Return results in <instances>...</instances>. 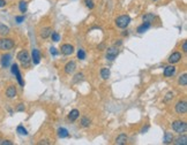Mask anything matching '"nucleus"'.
Wrapping results in <instances>:
<instances>
[{"instance_id": "12", "label": "nucleus", "mask_w": 187, "mask_h": 145, "mask_svg": "<svg viewBox=\"0 0 187 145\" xmlns=\"http://www.w3.org/2000/svg\"><path fill=\"white\" fill-rule=\"evenodd\" d=\"M75 68H76V63L74 61H69L65 66V72L66 74H73L74 72V70H75Z\"/></svg>"}, {"instance_id": "40", "label": "nucleus", "mask_w": 187, "mask_h": 145, "mask_svg": "<svg viewBox=\"0 0 187 145\" xmlns=\"http://www.w3.org/2000/svg\"><path fill=\"white\" fill-rule=\"evenodd\" d=\"M5 6H6L5 0H0V8H1V7H5Z\"/></svg>"}, {"instance_id": "20", "label": "nucleus", "mask_w": 187, "mask_h": 145, "mask_svg": "<svg viewBox=\"0 0 187 145\" xmlns=\"http://www.w3.org/2000/svg\"><path fill=\"white\" fill-rule=\"evenodd\" d=\"M172 142H173L172 133H165V135H164V144H171Z\"/></svg>"}, {"instance_id": "8", "label": "nucleus", "mask_w": 187, "mask_h": 145, "mask_svg": "<svg viewBox=\"0 0 187 145\" xmlns=\"http://www.w3.org/2000/svg\"><path fill=\"white\" fill-rule=\"evenodd\" d=\"M31 59H32V62L35 65H38L41 62V52L37 48H34L32 50V54H31Z\"/></svg>"}, {"instance_id": "18", "label": "nucleus", "mask_w": 187, "mask_h": 145, "mask_svg": "<svg viewBox=\"0 0 187 145\" xmlns=\"http://www.w3.org/2000/svg\"><path fill=\"white\" fill-rule=\"evenodd\" d=\"M174 144H176V145H186V144H187V137H186V135L179 136V137H178V138L176 140V142H174Z\"/></svg>"}, {"instance_id": "2", "label": "nucleus", "mask_w": 187, "mask_h": 145, "mask_svg": "<svg viewBox=\"0 0 187 145\" xmlns=\"http://www.w3.org/2000/svg\"><path fill=\"white\" fill-rule=\"evenodd\" d=\"M130 23V17L128 15H121V16H119V17H117V20H116L117 27H118V28H121V29L127 28Z\"/></svg>"}, {"instance_id": "16", "label": "nucleus", "mask_w": 187, "mask_h": 145, "mask_svg": "<svg viewBox=\"0 0 187 145\" xmlns=\"http://www.w3.org/2000/svg\"><path fill=\"white\" fill-rule=\"evenodd\" d=\"M79 116H80V112H79L78 109H73V111H71L69 114H68V119H69V121H75Z\"/></svg>"}, {"instance_id": "5", "label": "nucleus", "mask_w": 187, "mask_h": 145, "mask_svg": "<svg viewBox=\"0 0 187 145\" xmlns=\"http://www.w3.org/2000/svg\"><path fill=\"white\" fill-rule=\"evenodd\" d=\"M12 72L16 76V80H17V82H19V84H20L21 87H23L24 85V82H23V80H22V76H21V72L20 70H19V67H17V65L16 63H13L12 65Z\"/></svg>"}, {"instance_id": "4", "label": "nucleus", "mask_w": 187, "mask_h": 145, "mask_svg": "<svg viewBox=\"0 0 187 145\" xmlns=\"http://www.w3.org/2000/svg\"><path fill=\"white\" fill-rule=\"evenodd\" d=\"M14 47V41L10 38H1L0 39V50L7 51Z\"/></svg>"}, {"instance_id": "34", "label": "nucleus", "mask_w": 187, "mask_h": 145, "mask_svg": "<svg viewBox=\"0 0 187 145\" xmlns=\"http://www.w3.org/2000/svg\"><path fill=\"white\" fill-rule=\"evenodd\" d=\"M171 98H173V93H171V92H169L167 94H166V97L164 98V101H167L169 99H171Z\"/></svg>"}, {"instance_id": "36", "label": "nucleus", "mask_w": 187, "mask_h": 145, "mask_svg": "<svg viewBox=\"0 0 187 145\" xmlns=\"http://www.w3.org/2000/svg\"><path fill=\"white\" fill-rule=\"evenodd\" d=\"M17 112H21V111H24V105L23 104H19V106H17V108H16Z\"/></svg>"}, {"instance_id": "23", "label": "nucleus", "mask_w": 187, "mask_h": 145, "mask_svg": "<svg viewBox=\"0 0 187 145\" xmlns=\"http://www.w3.org/2000/svg\"><path fill=\"white\" fill-rule=\"evenodd\" d=\"M142 19H143V22H148V23H151L152 21L155 20V15H154V14H151V13H148V14H145Z\"/></svg>"}, {"instance_id": "26", "label": "nucleus", "mask_w": 187, "mask_h": 145, "mask_svg": "<svg viewBox=\"0 0 187 145\" xmlns=\"http://www.w3.org/2000/svg\"><path fill=\"white\" fill-rule=\"evenodd\" d=\"M8 32H9L8 27H6V26H4V24L0 23V35H7Z\"/></svg>"}, {"instance_id": "17", "label": "nucleus", "mask_w": 187, "mask_h": 145, "mask_svg": "<svg viewBox=\"0 0 187 145\" xmlns=\"http://www.w3.org/2000/svg\"><path fill=\"white\" fill-rule=\"evenodd\" d=\"M151 27V23H148V22H143L142 24H141L139 28H138V32L139 34H142V32H145V31H147L149 28Z\"/></svg>"}, {"instance_id": "25", "label": "nucleus", "mask_w": 187, "mask_h": 145, "mask_svg": "<svg viewBox=\"0 0 187 145\" xmlns=\"http://www.w3.org/2000/svg\"><path fill=\"white\" fill-rule=\"evenodd\" d=\"M178 82H179L180 85H184V87L187 85V74H182V76L179 77V81H178Z\"/></svg>"}, {"instance_id": "22", "label": "nucleus", "mask_w": 187, "mask_h": 145, "mask_svg": "<svg viewBox=\"0 0 187 145\" xmlns=\"http://www.w3.org/2000/svg\"><path fill=\"white\" fill-rule=\"evenodd\" d=\"M58 136H59L60 138H66V137L69 136L68 130L65 129V128H60V129H58Z\"/></svg>"}, {"instance_id": "38", "label": "nucleus", "mask_w": 187, "mask_h": 145, "mask_svg": "<svg viewBox=\"0 0 187 145\" xmlns=\"http://www.w3.org/2000/svg\"><path fill=\"white\" fill-rule=\"evenodd\" d=\"M182 51H184V52H187V41H186L182 43Z\"/></svg>"}, {"instance_id": "13", "label": "nucleus", "mask_w": 187, "mask_h": 145, "mask_svg": "<svg viewBox=\"0 0 187 145\" xmlns=\"http://www.w3.org/2000/svg\"><path fill=\"white\" fill-rule=\"evenodd\" d=\"M127 135L126 134H120L117 138H116V144L117 145H124L127 143Z\"/></svg>"}, {"instance_id": "24", "label": "nucleus", "mask_w": 187, "mask_h": 145, "mask_svg": "<svg viewBox=\"0 0 187 145\" xmlns=\"http://www.w3.org/2000/svg\"><path fill=\"white\" fill-rule=\"evenodd\" d=\"M19 8H20V12H21V13H26V12H27V8H28V5H27L26 1L21 0L20 2H19Z\"/></svg>"}, {"instance_id": "39", "label": "nucleus", "mask_w": 187, "mask_h": 145, "mask_svg": "<svg viewBox=\"0 0 187 145\" xmlns=\"http://www.w3.org/2000/svg\"><path fill=\"white\" fill-rule=\"evenodd\" d=\"M148 129H149V126H147V127H143V128L141 129V133H142V134H145V131H147Z\"/></svg>"}, {"instance_id": "41", "label": "nucleus", "mask_w": 187, "mask_h": 145, "mask_svg": "<svg viewBox=\"0 0 187 145\" xmlns=\"http://www.w3.org/2000/svg\"><path fill=\"white\" fill-rule=\"evenodd\" d=\"M41 144H50V143H49L47 140H42V143H41Z\"/></svg>"}, {"instance_id": "15", "label": "nucleus", "mask_w": 187, "mask_h": 145, "mask_svg": "<svg viewBox=\"0 0 187 145\" xmlns=\"http://www.w3.org/2000/svg\"><path fill=\"white\" fill-rule=\"evenodd\" d=\"M16 89L14 85H10V87H8L7 88V90H6V96L8 97V98H14L16 96Z\"/></svg>"}, {"instance_id": "9", "label": "nucleus", "mask_w": 187, "mask_h": 145, "mask_svg": "<svg viewBox=\"0 0 187 145\" xmlns=\"http://www.w3.org/2000/svg\"><path fill=\"white\" fill-rule=\"evenodd\" d=\"M180 59H182V53L180 52H174V53H172L170 58H169V62L173 65V63H177V62L180 61Z\"/></svg>"}, {"instance_id": "32", "label": "nucleus", "mask_w": 187, "mask_h": 145, "mask_svg": "<svg viewBox=\"0 0 187 145\" xmlns=\"http://www.w3.org/2000/svg\"><path fill=\"white\" fill-rule=\"evenodd\" d=\"M82 78H83V74H81V72H80V74H76V75H75V78H74V82H78L79 80L81 81Z\"/></svg>"}, {"instance_id": "11", "label": "nucleus", "mask_w": 187, "mask_h": 145, "mask_svg": "<svg viewBox=\"0 0 187 145\" xmlns=\"http://www.w3.org/2000/svg\"><path fill=\"white\" fill-rule=\"evenodd\" d=\"M10 60H12V55H10V54H4V55L1 57V66L4 68H7L9 66Z\"/></svg>"}, {"instance_id": "37", "label": "nucleus", "mask_w": 187, "mask_h": 145, "mask_svg": "<svg viewBox=\"0 0 187 145\" xmlns=\"http://www.w3.org/2000/svg\"><path fill=\"white\" fill-rule=\"evenodd\" d=\"M1 145H13V143L10 140H2L1 142Z\"/></svg>"}, {"instance_id": "1", "label": "nucleus", "mask_w": 187, "mask_h": 145, "mask_svg": "<svg viewBox=\"0 0 187 145\" xmlns=\"http://www.w3.org/2000/svg\"><path fill=\"white\" fill-rule=\"evenodd\" d=\"M17 60L21 62V65L23 67H29L30 65V57H29V53L27 51H21L17 53Z\"/></svg>"}, {"instance_id": "43", "label": "nucleus", "mask_w": 187, "mask_h": 145, "mask_svg": "<svg viewBox=\"0 0 187 145\" xmlns=\"http://www.w3.org/2000/svg\"><path fill=\"white\" fill-rule=\"evenodd\" d=\"M154 1H156V0H154Z\"/></svg>"}, {"instance_id": "7", "label": "nucleus", "mask_w": 187, "mask_h": 145, "mask_svg": "<svg viewBox=\"0 0 187 145\" xmlns=\"http://www.w3.org/2000/svg\"><path fill=\"white\" fill-rule=\"evenodd\" d=\"M176 112L178 114H185L187 112V103L185 100H182L176 105Z\"/></svg>"}, {"instance_id": "42", "label": "nucleus", "mask_w": 187, "mask_h": 145, "mask_svg": "<svg viewBox=\"0 0 187 145\" xmlns=\"http://www.w3.org/2000/svg\"><path fill=\"white\" fill-rule=\"evenodd\" d=\"M0 144H1V140H0Z\"/></svg>"}, {"instance_id": "35", "label": "nucleus", "mask_w": 187, "mask_h": 145, "mask_svg": "<svg viewBox=\"0 0 187 145\" xmlns=\"http://www.w3.org/2000/svg\"><path fill=\"white\" fill-rule=\"evenodd\" d=\"M50 52H51L52 55H54V57H56V55H58V51L54 48V47H51V48H50Z\"/></svg>"}, {"instance_id": "14", "label": "nucleus", "mask_w": 187, "mask_h": 145, "mask_svg": "<svg viewBox=\"0 0 187 145\" xmlns=\"http://www.w3.org/2000/svg\"><path fill=\"white\" fill-rule=\"evenodd\" d=\"M176 72V67L174 66H167L164 69V76L165 77H171L172 75H174Z\"/></svg>"}, {"instance_id": "28", "label": "nucleus", "mask_w": 187, "mask_h": 145, "mask_svg": "<svg viewBox=\"0 0 187 145\" xmlns=\"http://www.w3.org/2000/svg\"><path fill=\"white\" fill-rule=\"evenodd\" d=\"M89 124H90V120L87 119V118H82V120H81V126L84 127V128H87V127H89Z\"/></svg>"}, {"instance_id": "31", "label": "nucleus", "mask_w": 187, "mask_h": 145, "mask_svg": "<svg viewBox=\"0 0 187 145\" xmlns=\"http://www.w3.org/2000/svg\"><path fill=\"white\" fill-rule=\"evenodd\" d=\"M84 2H86V6H87V7H88L89 9H93L94 8V1L93 0H84Z\"/></svg>"}, {"instance_id": "33", "label": "nucleus", "mask_w": 187, "mask_h": 145, "mask_svg": "<svg viewBox=\"0 0 187 145\" xmlns=\"http://www.w3.org/2000/svg\"><path fill=\"white\" fill-rule=\"evenodd\" d=\"M15 20H16V22H17V23H22V22L24 21V16H16Z\"/></svg>"}, {"instance_id": "30", "label": "nucleus", "mask_w": 187, "mask_h": 145, "mask_svg": "<svg viewBox=\"0 0 187 145\" xmlns=\"http://www.w3.org/2000/svg\"><path fill=\"white\" fill-rule=\"evenodd\" d=\"M78 58L80 59V60H84V59H86V52L83 51V50H79Z\"/></svg>"}, {"instance_id": "19", "label": "nucleus", "mask_w": 187, "mask_h": 145, "mask_svg": "<svg viewBox=\"0 0 187 145\" xmlns=\"http://www.w3.org/2000/svg\"><path fill=\"white\" fill-rule=\"evenodd\" d=\"M51 28H49V27H46V28H44V29H42V32H41V37L42 38H44V39H46L47 37L51 35Z\"/></svg>"}, {"instance_id": "21", "label": "nucleus", "mask_w": 187, "mask_h": 145, "mask_svg": "<svg viewBox=\"0 0 187 145\" xmlns=\"http://www.w3.org/2000/svg\"><path fill=\"white\" fill-rule=\"evenodd\" d=\"M110 75H111L110 69H108V68H102L101 69V76H102L103 80H108L110 77Z\"/></svg>"}, {"instance_id": "6", "label": "nucleus", "mask_w": 187, "mask_h": 145, "mask_svg": "<svg viewBox=\"0 0 187 145\" xmlns=\"http://www.w3.org/2000/svg\"><path fill=\"white\" fill-rule=\"evenodd\" d=\"M118 54H119V51H118L117 47H110V48H108V52H106V59L110 60V61H113Z\"/></svg>"}, {"instance_id": "10", "label": "nucleus", "mask_w": 187, "mask_h": 145, "mask_svg": "<svg viewBox=\"0 0 187 145\" xmlns=\"http://www.w3.org/2000/svg\"><path fill=\"white\" fill-rule=\"evenodd\" d=\"M73 52H74V47L71 44H64L61 46V53L65 55H71Z\"/></svg>"}, {"instance_id": "29", "label": "nucleus", "mask_w": 187, "mask_h": 145, "mask_svg": "<svg viewBox=\"0 0 187 145\" xmlns=\"http://www.w3.org/2000/svg\"><path fill=\"white\" fill-rule=\"evenodd\" d=\"M51 38H52V41H60V36H59V34L58 32H51Z\"/></svg>"}, {"instance_id": "3", "label": "nucleus", "mask_w": 187, "mask_h": 145, "mask_svg": "<svg viewBox=\"0 0 187 145\" xmlns=\"http://www.w3.org/2000/svg\"><path fill=\"white\" fill-rule=\"evenodd\" d=\"M172 129L178 134H182V133H185L187 130V124L184 121H174L172 123Z\"/></svg>"}, {"instance_id": "27", "label": "nucleus", "mask_w": 187, "mask_h": 145, "mask_svg": "<svg viewBox=\"0 0 187 145\" xmlns=\"http://www.w3.org/2000/svg\"><path fill=\"white\" fill-rule=\"evenodd\" d=\"M16 130H17V133L20 135H23V136H27V135H28V131H27V129L23 127V126H19Z\"/></svg>"}]
</instances>
